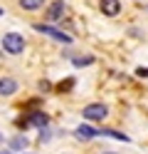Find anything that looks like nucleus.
<instances>
[{
    "label": "nucleus",
    "mask_w": 148,
    "mask_h": 154,
    "mask_svg": "<svg viewBox=\"0 0 148 154\" xmlns=\"http://www.w3.org/2000/svg\"><path fill=\"white\" fill-rule=\"evenodd\" d=\"M64 13H67V3L64 0H54V3H49V8H47V20H62L64 17Z\"/></svg>",
    "instance_id": "6"
},
{
    "label": "nucleus",
    "mask_w": 148,
    "mask_h": 154,
    "mask_svg": "<svg viewBox=\"0 0 148 154\" xmlns=\"http://www.w3.org/2000/svg\"><path fill=\"white\" fill-rule=\"evenodd\" d=\"M20 90V82L15 77H0V97H13Z\"/></svg>",
    "instance_id": "5"
},
{
    "label": "nucleus",
    "mask_w": 148,
    "mask_h": 154,
    "mask_svg": "<svg viewBox=\"0 0 148 154\" xmlns=\"http://www.w3.org/2000/svg\"><path fill=\"white\" fill-rule=\"evenodd\" d=\"M3 50L10 55H20L25 52V37L20 32H5L3 35Z\"/></svg>",
    "instance_id": "1"
},
{
    "label": "nucleus",
    "mask_w": 148,
    "mask_h": 154,
    "mask_svg": "<svg viewBox=\"0 0 148 154\" xmlns=\"http://www.w3.org/2000/svg\"><path fill=\"white\" fill-rule=\"evenodd\" d=\"M0 154H13V152H10V149H7V152H0Z\"/></svg>",
    "instance_id": "15"
},
{
    "label": "nucleus",
    "mask_w": 148,
    "mask_h": 154,
    "mask_svg": "<svg viewBox=\"0 0 148 154\" xmlns=\"http://www.w3.org/2000/svg\"><path fill=\"white\" fill-rule=\"evenodd\" d=\"M82 117L89 119V122H104L109 117V107L104 102H94V104H86L82 109Z\"/></svg>",
    "instance_id": "2"
},
{
    "label": "nucleus",
    "mask_w": 148,
    "mask_h": 154,
    "mask_svg": "<svg viewBox=\"0 0 148 154\" xmlns=\"http://www.w3.org/2000/svg\"><path fill=\"white\" fill-rule=\"evenodd\" d=\"M37 32H45V35H49L52 40H57V42H64V45H72L74 42V37L72 35H67L64 30H57V27H52V25H45V23H35L32 25Z\"/></svg>",
    "instance_id": "3"
},
{
    "label": "nucleus",
    "mask_w": 148,
    "mask_h": 154,
    "mask_svg": "<svg viewBox=\"0 0 148 154\" xmlns=\"http://www.w3.org/2000/svg\"><path fill=\"white\" fill-rule=\"evenodd\" d=\"M0 17H3V8H0Z\"/></svg>",
    "instance_id": "17"
},
{
    "label": "nucleus",
    "mask_w": 148,
    "mask_h": 154,
    "mask_svg": "<svg viewBox=\"0 0 148 154\" xmlns=\"http://www.w3.org/2000/svg\"><path fill=\"white\" fill-rule=\"evenodd\" d=\"M101 13L109 15V17H114L121 13V5H118V0H101Z\"/></svg>",
    "instance_id": "8"
},
{
    "label": "nucleus",
    "mask_w": 148,
    "mask_h": 154,
    "mask_svg": "<svg viewBox=\"0 0 148 154\" xmlns=\"http://www.w3.org/2000/svg\"><path fill=\"white\" fill-rule=\"evenodd\" d=\"M25 122H27V127H37V129H47L49 127V117H47L45 112H39V109L30 112L27 117H25Z\"/></svg>",
    "instance_id": "4"
},
{
    "label": "nucleus",
    "mask_w": 148,
    "mask_h": 154,
    "mask_svg": "<svg viewBox=\"0 0 148 154\" xmlns=\"http://www.w3.org/2000/svg\"><path fill=\"white\" fill-rule=\"evenodd\" d=\"M72 85H74V80H64L62 85H59V90H72Z\"/></svg>",
    "instance_id": "13"
},
{
    "label": "nucleus",
    "mask_w": 148,
    "mask_h": 154,
    "mask_svg": "<svg viewBox=\"0 0 148 154\" xmlns=\"http://www.w3.org/2000/svg\"><path fill=\"white\" fill-rule=\"evenodd\" d=\"M136 75H138V77H148V67H138Z\"/></svg>",
    "instance_id": "14"
},
{
    "label": "nucleus",
    "mask_w": 148,
    "mask_h": 154,
    "mask_svg": "<svg viewBox=\"0 0 148 154\" xmlns=\"http://www.w3.org/2000/svg\"><path fill=\"white\" fill-rule=\"evenodd\" d=\"M72 62H74V67H86V65L94 62V57H91V55H84V57H74Z\"/></svg>",
    "instance_id": "12"
},
{
    "label": "nucleus",
    "mask_w": 148,
    "mask_h": 154,
    "mask_svg": "<svg viewBox=\"0 0 148 154\" xmlns=\"http://www.w3.org/2000/svg\"><path fill=\"white\" fill-rule=\"evenodd\" d=\"M42 5H47V0H20V8L27 10V13H35V10H39Z\"/></svg>",
    "instance_id": "9"
},
{
    "label": "nucleus",
    "mask_w": 148,
    "mask_h": 154,
    "mask_svg": "<svg viewBox=\"0 0 148 154\" xmlns=\"http://www.w3.org/2000/svg\"><path fill=\"white\" fill-rule=\"evenodd\" d=\"M0 144H3V134H0Z\"/></svg>",
    "instance_id": "18"
},
{
    "label": "nucleus",
    "mask_w": 148,
    "mask_h": 154,
    "mask_svg": "<svg viewBox=\"0 0 148 154\" xmlns=\"http://www.w3.org/2000/svg\"><path fill=\"white\" fill-rule=\"evenodd\" d=\"M22 149H27V137L17 134V137L10 139V152H22Z\"/></svg>",
    "instance_id": "10"
},
{
    "label": "nucleus",
    "mask_w": 148,
    "mask_h": 154,
    "mask_svg": "<svg viewBox=\"0 0 148 154\" xmlns=\"http://www.w3.org/2000/svg\"><path fill=\"white\" fill-rule=\"evenodd\" d=\"M74 137H77V139H82V142H89V139L99 137V129H94L91 124H79V127L74 129Z\"/></svg>",
    "instance_id": "7"
},
{
    "label": "nucleus",
    "mask_w": 148,
    "mask_h": 154,
    "mask_svg": "<svg viewBox=\"0 0 148 154\" xmlns=\"http://www.w3.org/2000/svg\"><path fill=\"white\" fill-rule=\"evenodd\" d=\"M104 154H116V152H104Z\"/></svg>",
    "instance_id": "16"
},
{
    "label": "nucleus",
    "mask_w": 148,
    "mask_h": 154,
    "mask_svg": "<svg viewBox=\"0 0 148 154\" xmlns=\"http://www.w3.org/2000/svg\"><path fill=\"white\" fill-rule=\"evenodd\" d=\"M99 137H114L118 142H128V137L123 132H114V129H99Z\"/></svg>",
    "instance_id": "11"
}]
</instances>
